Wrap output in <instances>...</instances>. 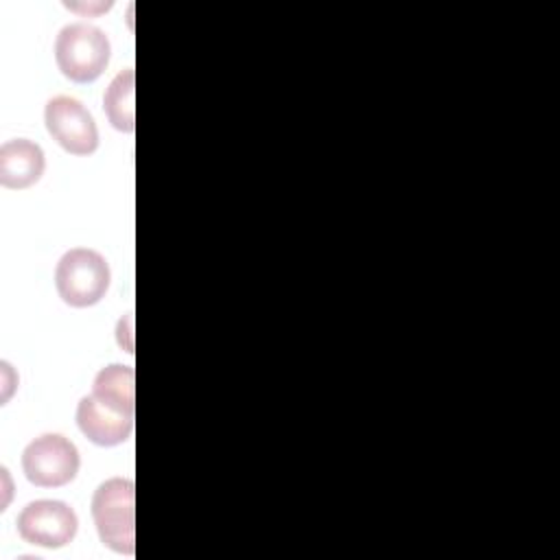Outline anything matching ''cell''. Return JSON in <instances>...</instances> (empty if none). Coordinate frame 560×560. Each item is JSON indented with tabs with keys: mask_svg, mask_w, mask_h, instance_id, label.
Returning a JSON list of instances; mask_svg holds the SVG:
<instances>
[{
	"mask_svg": "<svg viewBox=\"0 0 560 560\" xmlns=\"http://www.w3.org/2000/svg\"><path fill=\"white\" fill-rule=\"evenodd\" d=\"M133 505L136 486L125 477L103 481L92 497V518L101 542L122 556H133L136 551Z\"/></svg>",
	"mask_w": 560,
	"mask_h": 560,
	"instance_id": "1",
	"label": "cell"
},
{
	"mask_svg": "<svg viewBox=\"0 0 560 560\" xmlns=\"http://www.w3.org/2000/svg\"><path fill=\"white\" fill-rule=\"evenodd\" d=\"M109 39L92 24H66L55 39V61L63 77L74 83L96 81L109 63Z\"/></svg>",
	"mask_w": 560,
	"mask_h": 560,
	"instance_id": "2",
	"label": "cell"
},
{
	"mask_svg": "<svg viewBox=\"0 0 560 560\" xmlns=\"http://www.w3.org/2000/svg\"><path fill=\"white\" fill-rule=\"evenodd\" d=\"M109 278L107 260L90 247L68 249L55 269L57 293L74 308H85L101 302L109 289Z\"/></svg>",
	"mask_w": 560,
	"mask_h": 560,
	"instance_id": "3",
	"label": "cell"
},
{
	"mask_svg": "<svg viewBox=\"0 0 560 560\" xmlns=\"http://www.w3.org/2000/svg\"><path fill=\"white\" fill-rule=\"evenodd\" d=\"M79 464L77 446L59 433H44L31 440L22 451V470L26 479L39 488L70 483L79 472Z\"/></svg>",
	"mask_w": 560,
	"mask_h": 560,
	"instance_id": "4",
	"label": "cell"
},
{
	"mask_svg": "<svg viewBox=\"0 0 560 560\" xmlns=\"http://www.w3.org/2000/svg\"><path fill=\"white\" fill-rule=\"evenodd\" d=\"M79 529V518L74 510L57 499L31 501L22 508L18 516V534L24 542L59 549L66 547Z\"/></svg>",
	"mask_w": 560,
	"mask_h": 560,
	"instance_id": "5",
	"label": "cell"
},
{
	"mask_svg": "<svg viewBox=\"0 0 560 560\" xmlns=\"http://www.w3.org/2000/svg\"><path fill=\"white\" fill-rule=\"evenodd\" d=\"M52 140L72 155H90L98 147V129L85 105L72 96H52L44 109Z\"/></svg>",
	"mask_w": 560,
	"mask_h": 560,
	"instance_id": "6",
	"label": "cell"
},
{
	"mask_svg": "<svg viewBox=\"0 0 560 560\" xmlns=\"http://www.w3.org/2000/svg\"><path fill=\"white\" fill-rule=\"evenodd\" d=\"M133 416L107 400H101L92 392L77 405V424L81 433L98 446H116L129 440L133 431Z\"/></svg>",
	"mask_w": 560,
	"mask_h": 560,
	"instance_id": "7",
	"label": "cell"
},
{
	"mask_svg": "<svg viewBox=\"0 0 560 560\" xmlns=\"http://www.w3.org/2000/svg\"><path fill=\"white\" fill-rule=\"evenodd\" d=\"M46 160L39 144L15 138L0 147V184L13 190H22L39 182L44 175Z\"/></svg>",
	"mask_w": 560,
	"mask_h": 560,
	"instance_id": "8",
	"label": "cell"
},
{
	"mask_svg": "<svg viewBox=\"0 0 560 560\" xmlns=\"http://www.w3.org/2000/svg\"><path fill=\"white\" fill-rule=\"evenodd\" d=\"M133 92H136V72L127 68L118 72L103 94V109L114 129L131 133L136 129L133 114Z\"/></svg>",
	"mask_w": 560,
	"mask_h": 560,
	"instance_id": "9",
	"label": "cell"
},
{
	"mask_svg": "<svg viewBox=\"0 0 560 560\" xmlns=\"http://www.w3.org/2000/svg\"><path fill=\"white\" fill-rule=\"evenodd\" d=\"M92 394L129 413H136V374L131 365L112 363L103 368L92 383Z\"/></svg>",
	"mask_w": 560,
	"mask_h": 560,
	"instance_id": "10",
	"label": "cell"
}]
</instances>
